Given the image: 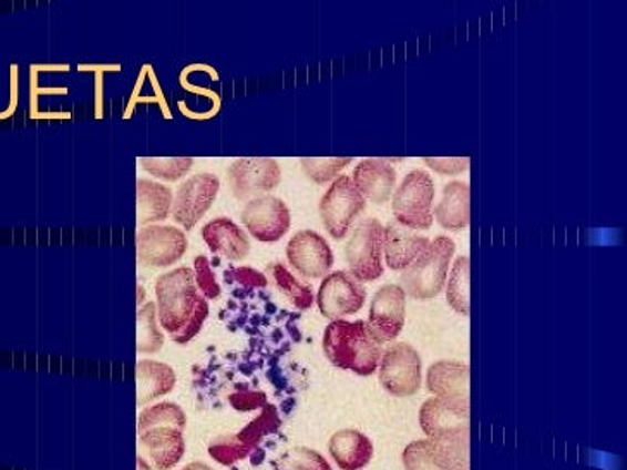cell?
Listing matches in <instances>:
<instances>
[{"instance_id": "obj_15", "label": "cell", "mask_w": 627, "mask_h": 470, "mask_svg": "<svg viewBox=\"0 0 627 470\" xmlns=\"http://www.w3.org/2000/svg\"><path fill=\"white\" fill-rule=\"evenodd\" d=\"M407 294L402 286L384 285L376 292L369 309V329L381 345L393 341L405 324Z\"/></svg>"}, {"instance_id": "obj_21", "label": "cell", "mask_w": 627, "mask_h": 470, "mask_svg": "<svg viewBox=\"0 0 627 470\" xmlns=\"http://www.w3.org/2000/svg\"><path fill=\"white\" fill-rule=\"evenodd\" d=\"M329 453L341 470H362L371 462L374 447L356 429H341L329 440Z\"/></svg>"}, {"instance_id": "obj_8", "label": "cell", "mask_w": 627, "mask_h": 470, "mask_svg": "<svg viewBox=\"0 0 627 470\" xmlns=\"http://www.w3.org/2000/svg\"><path fill=\"white\" fill-rule=\"evenodd\" d=\"M219 188L222 182L213 173L194 174L178 186L171 213L183 232H192L201 223L202 217L213 207Z\"/></svg>"}, {"instance_id": "obj_5", "label": "cell", "mask_w": 627, "mask_h": 470, "mask_svg": "<svg viewBox=\"0 0 627 470\" xmlns=\"http://www.w3.org/2000/svg\"><path fill=\"white\" fill-rule=\"evenodd\" d=\"M393 216L409 229H430L433 224L434 183L426 171H412L393 193Z\"/></svg>"}, {"instance_id": "obj_10", "label": "cell", "mask_w": 627, "mask_h": 470, "mask_svg": "<svg viewBox=\"0 0 627 470\" xmlns=\"http://www.w3.org/2000/svg\"><path fill=\"white\" fill-rule=\"evenodd\" d=\"M188 251L185 232L167 224H151L136 232V252L142 266L161 269L178 263Z\"/></svg>"}, {"instance_id": "obj_40", "label": "cell", "mask_w": 627, "mask_h": 470, "mask_svg": "<svg viewBox=\"0 0 627 470\" xmlns=\"http://www.w3.org/2000/svg\"><path fill=\"white\" fill-rule=\"evenodd\" d=\"M136 463H138V470H152L151 467H148V463L145 462V460L142 459V457H138Z\"/></svg>"}, {"instance_id": "obj_2", "label": "cell", "mask_w": 627, "mask_h": 470, "mask_svg": "<svg viewBox=\"0 0 627 470\" xmlns=\"http://www.w3.org/2000/svg\"><path fill=\"white\" fill-rule=\"evenodd\" d=\"M186 416L182 407L171 401L142 410L138 419L140 441L148 450L157 470H169L178 466L185 456Z\"/></svg>"}, {"instance_id": "obj_33", "label": "cell", "mask_w": 627, "mask_h": 470, "mask_svg": "<svg viewBox=\"0 0 627 470\" xmlns=\"http://www.w3.org/2000/svg\"><path fill=\"white\" fill-rule=\"evenodd\" d=\"M405 470H442L434 463L428 440L414 441L403 450Z\"/></svg>"}, {"instance_id": "obj_6", "label": "cell", "mask_w": 627, "mask_h": 470, "mask_svg": "<svg viewBox=\"0 0 627 470\" xmlns=\"http://www.w3.org/2000/svg\"><path fill=\"white\" fill-rule=\"evenodd\" d=\"M384 228L378 219L357 224L347 243V263L357 282H376L383 274Z\"/></svg>"}, {"instance_id": "obj_31", "label": "cell", "mask_w": 627, "mask_h": 470, "mask_svg": "<svg viewBox=\"0 0 627 470\" xmlns=\"http://www.w3.org/2000/svg\"><path fill=\"white\" fill-rule=\"evenodd\" d=\"M350 162L352 157H306L300 159V166L314 183L326 185V183L333 182V177L345 166H349Z\"/></svg>"}, {"instance_id": "obj_26", "label": "cell", "mask_w": 627, "mask_h": 470, "mask_svg": "<svg viewBox=\"0 0 627 470\" xmlns=\"http://www.w3.org/2000/svg\"><path fill=\"white\" fill-rule=\"evenodd\" d=\"M469 186L462 182H450L443 190V198L434 208L438 224L450 232L467 228Z\"/></svg>"}, {"instance_id": "obj_17", "label": "cell", "mask_w": 627, "mask_h": 470, "mask_svg": "<svg viewBox=\"0 0 627 470\" xmlns=\"http://www.w3.org/2000/svg\"><path fill=\"white\" fill-rule=\"evenodd\" d=\"M202 238L213 254L238 263L250 252L247 233L228 217H216L202 228Z\"/></svg>"}, {"instance_id": "obj_16", "label": "cell", "mask_w": 627, "mask_h": 470, "mask_svg": "<svg viewBox=\"0 0 627 470\" xmlns=\"http://www.w3.org/2000/svg\"><path fill=\"white\" fill-rule=\"evenodd\" d=\"M287 258L304 278H325L335 263L333 251L319 233L304 229L291 236L287 245Z\"/></svg>"}, {"instance_id": "obj_37", "label": "cell", "mask_w": 627, "mask_h": 470, "mask_svg": "<svg viewBox=\"0 0 627 470\" xmlns=\"http://www.w3.org/2000/svg\"><path fill=\"white\" fill-rule=\"evenodd\" d=\"M229 403L233 409L240 412H250V410L264 409L268 405V397L263 391H240L229 397Z\"/></svg>"}, {"instance_id": "obj_23", "label": "cell", "mask_w": 627, "mask_h": 470, "mask_svg": "<svg viewBox=\"0 0 627 470\" xmlns=\"http://www.w3.org/2000/svg\"><path fill=\"white\" fill-rule=\"evenodd\" d=\"M434 463L442 470H469V426L428 438Z\"/></svg>"}, {"instance_id": "obj_3", "label": "cell", "mask_w": 627, "mask_h": 470, "mask_svg": "<svg viewBox=\"0 0 627 470\" xmlns=\"http://www.w3.org/2000/svg\"><path fill=\"white\" fill-rule=\"evenodd\" d=\"M155 298H157V319L164 331L171 336L178 335L197 309L201 295L195 285L194 269L178 267L169 273L161 274L155 282Z\"/></svg>"}, {"instance_id": "obj_38", "label": "cell", "mask_w": 627, "mask_h": 470, "mask_svg": "<svg viewBox=\"0 0 627 470\" xmlns=\"http://www.w3.org/2000/svg\"><path fill=\"white\" fill-rule=\"evenodd\" d=\"M428 166L431 170L436 171V173L442 174H459L462 171H465L467 167L469 159L467 157H442V159H424Z\"/></svg>"}, {"instance_id": "obj_24", "label": "cell", "mask_w": 627, "mask_h": 470, "mask_svg": "<svg viewBox=\"0 0 627 470\" xmlns=\"http://www.w3.org/2000/svg\"><path fill=\"white\" fill-rule=\"evenodd\" d=\"M176 385V375L173 367L157 360H140L136 364V386L138 407L151 403L155 398L171 394Z\"/></svg>"}, {"instance_id": "obj_32", "label": "cell", "mask_w": 627, "mask_h": 470, "mask_svg": "<svg viewBox=\"0 0 627 470\" xmlns=\"http://www.w3.org/2000/svg\"><path fill=\"white\" fill-rule=\"evenodd\" d=\"M195 285L201 289L206 300H216L222 295V286L217 283L216 274L210 269L209 258L198 255L194 260Z\"/></svg>"}, {"instance_id": "obj_1", "label": "cell", "mask_w": 627, "mask_h": 470, "mask_svg": "<svg viewBox=\"0 0 627 470\" xmlns=\"http://www.w3.org/2000/svg\"><path fill=\"white\" fill-rule=\"evenodd\" d=\"M322 350L335 367L359 376L374 375L383 355L380 341L364 320H331L322 336Z\"/></svg>"}, {"instance_id": "obj_30", "label": "cell", "mask_w": 627, "mask_h": 470, "mask_svg": "<svg viewBox=\"0 0 627 470\" xmlns=\"http://www.w3.org/2000/svg\"><path fill=\"white\" fill-rule=\"evenodd\" d=\"M446 300L461 316H469V258L459 257L450 273Z\"/></svg>"}, {"instance_id": "obj_7", "label": "cell", "mask_w": 627, "mask_h": 470, "mask_svg": "<svg viewBox=\"0 0 627 470\" xmlns=\"http://www.w3.org/2000/svg\"><path fill=\"white\" fill-rule=\"evenodd\" d=\"M366 208V198L360 195L349 176H338L319 204L322 224L331 238L343 239L356 217Z\"/></svg>"}, {"instance_id": "obj_29", "label": "cell", "mask_w": 627, "mask_h": 470, "mask_svg": "<svg viewBox=\"0 0 627 470\" xmlns=\"http://www.w3.org/2000/svg\"><path fill=\"white\" fill-rule=\"evenodd\" d=\"M140 166L144 167L155 180L164 182H179L194 167L192 157H144L140 159Z\"/></svg>"}, {"instance_id": "obj_25", "label": "cell", "mask_w": 627, "mask_h": 470, "mask_svg": "<svg viewBox=\"0 0 627 470\" xmlns=\"http://www.w3.org/2000/svg\"><path fill=\"white\" fill-rule=\"evenodd\" d=\"M136 197H138V221L142 226H151L152 223H161L169 216L173 207V192L163 183L142 180L136 182Z\"/></svg>"}, {"instance_id": "obj_34", "label": "cell", "mask_w": 627, "mask_h": 470, "mask_svg": "<svg viewBox=\"0 0 627 470\" xmlns=\"http://www.w3.org/2000/svg\"><path fill=\"white\" fill-rule=\"evenodd\" d=\"M291 470H331L328 460L310 448H294L290 453Z\"/></svg>"}, {"instance_id": "obj_20", "label": "cell", "mask_w": 627, "mask_h": 470, "mask_svg": "<svg viewBox=\"0 0 627 470\" xmlns=\"http://www.w3.org/2000/svg\"><path fill=\"white\" fill-rule=\"evenodd\" d=\"M428 247L430 239L426 236L418 235L397 221H391L384 229L383 252L390 269H407Z\"/></svg>"}, {"instance_id": "obj_28", "label": "cell", "mask_w": 627, "mask_h": 470, "mask_svg": "<svg viewBox=\"0 0 627 470\" xmlns=\"http://www.w3.org/2000/svg\"><path fill=\"white\" fill-rule=\"evenodd\" d=\"M164 335L157 324V307L154 302L140 305L138 309V354H157L163 348Z\"/></svg>"}, {"instance_id": "obj_9", "label": "cell", "mask_w": 627, "mask_h": 470, "mask_svg": "<svg viewBox=\"0 0 627 470\" xmlns=\"http://www.w3.org/2000/svg\"><path fill=\"white\" fill-rule=\"evenodd\" d=\"M279 426H281V420H279L278 410L275 405L268 403L260 416H257L250 425L245 426L238 435L226 436L222 440L214 441L209 447V456L223 466H233L235 462L247 459L266 436L278 431Z\"/></svg>"}, {"instance_id": "obj_22", "label": "cell", "mask_w": 627, "mask_h": 470, "mask_svg": "<svg viewBox=\"0 0 627 470\" xmlns=\"http://www.w3.org/2000/svg\"><path fill=\"white\" fill-rule=\"evenodd\" d=\"M428 391L438 398L469 401V366L455 360H440L428 370Z\"/></svg>"}, {"instance_id": "obj_41", "label": "cell", "mask_w": 627, "mask_h": 470, "mask_svg": "<svg viewBox=\"0 0 627 470\" xmlns=\"http://www.w3.org/2000/svg\"><path fill=\"white\" fill-rule=\"evenodd\" d=\"M145 298V289L138 285V304L142 305V300Z\"/></svg>"}, {"instance_id": "obj_19", "label": "cell", "mask_w": 627, "mask_h": 470, "mask_svg": "<svg viewBox=\"0 0 627 470\" xmlns=\"http://www.w3.org/2000/svg\"><path fill=\"white\" fill-rule=\"evenodd\" d=\"M352 182L362 197L371 198L374 204H384L393 197L395 167L384 159H366L353 170Z\"/></svg>"}, {"instance_id": "obj_11", "label": "cell", "mask_w": 627, "mask_h": 470, "mask_svg": "<svg viewBox=\"0 0 627 470\" xmlns=\"http://www.w3.org/2000/svg\"><path fill=\"white\" fill-rule=\"evenodd\" d=\"M380 381L393 397H412L421 388V357L409 344H393L380 360Z\"/></svg>"}, {"instance_id": "obj_12", "label": "cell", "mask_w": 627, "mask_h": 470, "mask_svg": "<svg viewBox=\"0 0 627 470\" xmlns=\"http://www.w3.org/2000/svg\"><path fill=\"white\" fill-rule=\"evenodd\" d=\"M228 182L235 198L247 201L260 193L273 192L281 182V167L275 159H238L228 167Z\"/></svg>"}, {"instance_id": "obj_27", "label": "cell", "mask_w": 627, "mask_h": 470, "mask_svg": "<svg viewBox=\"0 0 627 470\" xmlns=\"http://www.w3.org/2000/svg\"><path fill=\"white\" fill-rule=\"evenodd\" d=\"M268 273L291 304L300 310H309L314 304V294L310 286L304 285L281 263L269 264Z\"/></svg>"}, {"instance_id": "obj_18", "label": "cell", "mask_w": 627, "mask_h": 470, "mask_svg": "<svg viewBox=\"0 0 627 470\" xmlns=\"http://www.w3.org/2000/svg\"><path fill=\"white\" fill-rule=\"evenodd\" d=\"M419 422L428 438L450 429L465 428L469 426V401L430 398L421 407Z\"/></svg>"}, {"instance_id": "obj_13", "label": "cell", "mask_w": 627, "mask_h": 470, "mask_svg": "<svg viewBox=\"0 0 627 470\" xmlns=\"http://www.w3.org/2000/svg\"><path fill=\"white\" fill-rule=\"evenodd\" d=\"M241 223L257 242H279L290 229V208L281 198L273 195L257 197L245 205L241 211Z\"/></svg>"}, {"instance_id": "obj_35", "label": "cell", "mask_w": 627, "mask_h": 470, "mask_svg": "<svg viewBox=\"0 0 627 470\" xmlns=\"http://www.w3.org/2000/svg\"><path fill=\"white\" fill-rule=\"evenodd\" d=\"M207 316H209V304H207L206 298L201 297L197 309H195V314L192 316L191 323L186 324L185 328H183L178 335L171 336V339L178 345L191 344L192 339L201 333L202 326L206 323Z\"/></svg>"}, {"instance_id": "obj_39", "label": "cell", "mask_w": 627, "mask_h": 470, "mask_svg": "<svg viewBox=\"0 0 627 470\" xmlns=\"http://www.w3.org/2000/svg\"><path fill=\"white\" fill-rule=\"evenodd\" d=\"M183 470H214V469H210V467L206 466V463L192 462V463H188V466H186L185 469H183Z\"/></svg>"}, {"instance_id": "obj_4", "label": "cell", "mask_w": 627, "mask_h": 470, "mask_svg": "<svg viewBox=\"0 0 627 470\" xmlns=\"http://www.w3.org/2000/svg\"><path fill=\"white\" fill-rule=\"evenodd\" d=\"M455 243L449 236H438L414 263L402 270V288L418 300H428L442 292L449 273Z\"/></svg>"}, {"instance_id": "obj_36", "label": "cell", "mask_w": 627, "mask_h": 470, "mask_svg": "<svg viewBox=\"0 0 627 470\" xmlns=\"http://www.w3.org/2000/svg\"><path fill=\"white\" fill-rule=\"evenodd\" d=\"M225 276L228 278V282L238 283V285L248 289L266 288L268 286L266 274L259 273V270L253 269V267H229Z\"/></svg>"}, {"instance_id": "obj_14", "label": "cell", "mask_w": 627, "mask_h": 470, "mask_svg": "<svg viewBox=\"0 0 627 470\" xmlns=\"http://www.w3.org/2000/svg\"><path fill=\"white\" fill-rule=\"evenodd\" d=\"M366 288L347 270H337L322 279L318 307L328 319L353 316L364 307Z\"/></svg>"}]
</instances>
